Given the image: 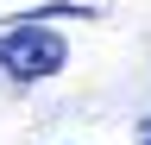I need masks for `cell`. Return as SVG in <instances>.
Returning <instances> with one entry per match:
<instances>
[{"mask_svg":"<svg viewBox=\"0 0 151 145\" xmlns=\"http://www.w3.org/2000/svg\"><path fill=\"white\" fill-rule=\"evenodd\" d=\"M63 63H69L63 32H50L38 13H25L13 32H0V69H6L13 82H44V76H57Z\"/></svg>","mask_w":151,"mask_h":145,"instance_id":"cell-1","label":"cell"},{"mask_svg":"<svg viewBox=\"0 0 151 145\" xmlns=\"http://www.w3.org/2000/svg\"><path fill=\"white\" fill-rule=\"evenodd\" d=\"M139 145H151V114H145V120H139Z\"/></svg>","mask_w":151,"mask_h":145,"instance_id":"cell-2","label":"cell"}]
</instances>
